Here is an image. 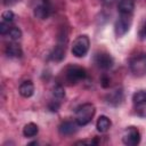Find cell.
<instances>
[{"label": "cell", "instance_id": "cell-1", "mask_svg": "<svg viewBox=\"0 0 146 146\" xmlns=\"http://www.w3.org/2000/svg\"><path fill=\"white\" fill-rule=\"evenodd\" d=\"M95 112H96V108L91 103H86L80 105L75 111V122L79 125L88 124L92 120Z\"/></svg>", "mask_w": 146, "mask_h": 146}, {"label": "cell", "instance_id": "cell-2", "mask_svg": "<svg viewBox=\"0 0 146 146\" xmlns=\"http://www.w3.org/2000/svg\"><path fill=\"white\" fill-rule=\"evenodd\" d=\"M33 14L39 19H46L51 13L50 0H33L32 1Z\"/></svg>", "mask_w": 146, "mask_h": 146}, {"label": "cell", "instance_id": "cell-3", "mask_svg": "<svg viewBox=\"0 0 146 146\" xmlns=\"http://www.w3.org/2000/svg\"><path fill=\"white\" fill-rule=\"evenodd\" d=\"M89 46H90V40L88 38V35L83 34V35H79L72 44V54L75 57H83L87 55L88 50H89Z\"/></svg>", "mask_w": 146, "mask_h": 146}, {"label": "cell", "instance_id": "cell-4", "mask_svg": "<svg viewBox=\"0 0 146 146\" xmlns=\"http://www.w3.org/2000/svg\"><path fill=\"white\" fill-rule=\"evenodd\" d=\"M130 71L136 76H143L146 74V54H138L130 59Z\"/></svg>", "mask_w": 146, "mask_h": 146}, {"label": "cell", "instance_id": "cell-5", "mask_svg": "<svg viewBox=\"0 0 146 146\" xmlns=\"http://www.w3.org/2000/svg\"><path fill=\"white\" fill-rule=\"evenodd\" d=\"M65 78L67 80V82L70 83H78L81 80H84L87 78V71L78 65H71L66 68L65 71Z\"/></svg>", "mask_w": 146, "mask_h": 146}, {"label": "cell", "instance_id": "cell-6", "mask_svg": "<svg viewBox=\"0 0 146 146\" xmlns=\"http://www.w3.org/2000/svg\"><path fill=\"white\" fill-rule=\"evenodd\" d=\"M135 112L141 117H146V90H139L132 97Z\"/></svg>", "mask_w": 146, "mask_h": 146}, {"label": "cell", "instance_id": "cell-7", "mask_svg": "<svg viewBox=\"0 0 146 146\" xmlns=\"http://www.w3.org/2000/svg\"><path fill=\"white\" fill-rule=\"evenodd\" d=\"M122 141L128 146H136L140 141V132L136 127H128L122 133Z\"/></svg>", "mask_w": 146, "mask_h": 146}, {"label": "cell", "instance_id": "cell-8", "mask_svg": "<svg viewBox=\"0 0 146 146\" xmlns=\"http://www.w3.org/2000/svg\"><path fill=\"white\" fill-rule=\"evenodd\" d=\"M130 25H131V18H130V16H127V15H120V17L116 19L115 25H114L115 34H116L117 36H122V35H124V34L129 31Z\"/></svg>", "mask_w": 146, "mask_h": 146}, {"label": "cell", "instance_id": "cell-9", "mask_svg": "<svg viewBox=\"0 0 146 146\" xmlns=\"http://www.w3.org/2000/svg\"><path fill=\"white\" fill-rule=\"evenodd\" d=\"M94 62L102 70H108L114 64L113 57L107 52H97L94 57Z\"/></svg>", "mask_w": 146, "mask_h": 146}, {"label": "cell", "instance_id": "cell-10", "mask_svg": "<svg viewBox=\"0 0 146 146\" xmlns=\"http://www.w3.org/2000/svg\"><path fill=\"white\" fill-rule=\"evenodd\" d=\"M79 124L76 122H73V121H64L59 124L58 127V131L62 136H71L73 133L76 132L78 130V127Z\"/></svg>", "mask_w": 146, "mask_h": 146}, {"label": "cell", "instance_id": "cell-11", "mask_svg": "<svg viewBox=\"0 0 146 146\" xmlns=\"http://www.w3.org/2000/svg\"><path fill=\"white\" fill-rule=\"evenodd\" d=\"M117 9H119L120 15L131 16L135 9V1L133 0H119Z\"/></svg>", "mask_w": 146, "mask_h": 146}, {"label": "cell", "instance_id": "cell-12", "mask_svg": "<svg viewBox=\"0 0 146 146\" xmlns=\"http://www.w3.org/2000/svg\"><path fill=\"white\" fill-rule=\"evenodd\" d=\"M6 55L10 58H19L22 57L23 55V51H22V48L18 43L16 42H10L6 46Z\"/></svg>", "mask_w": 146, "mask_h": 146}, {"label": "cell", "instance_id": "cell-13", "mask_svg": "<svg viewBox=\"0 0 146 146\" xmlns=\"http://www.w3.org/2000/svg\"><path fill=\"white\" fill-rule=\"evenodd\" d=\"M33 92H34V86H33L32 81L26 80V81L21 83V86H19V94H21V96H23L25 98H29V97H31L33 95Z\"/></svg>", "mask_w": 146, "mask_h": 146}, {"label": "cell", "instance_id": "cell-14", "mask_svg": "<svg viewBox=\"0 0 146 146\" xmlns=\"http://www.w3.org/2000/svg\"><path fill=\"white\" fill-rule=\"evenodd\" d=\"M64 57H65V46L63 43H59L50 52V59L55 62H60Z\"/></svg>", "mask_w": 146, "mask_h": 146}, {"label": "cell", "instance_id": "cell-15", "mask_svg": "<svg viewBox=\"0 0 146 146\" xmlns=\"http://www.w3.org/2000/svg\"><path fill=\"white\" fill-rule=\"evenodd\" d=\"M111 125H112L111 120L105 115H100L97 120V123H96V128L99 132H106L111 128Z\"/></svg>", "mask_w": 146, "mask_h": 146}, {"label": "cell", "instance_id": "cell-16", "mask_svg": "<svg viewBox=\"0 0 146 146\" xmlns=\"http://www.w3.org/2000/svg\"><path fill=\"white\" fill-rule=\"evenodd\" d=\"M39 132V128L35 123H27L24 128H23V135L27 138H32V137H35Z\"/></svg>", "mask_w": 146, "mask_h": 146}, {"label": "cell", "instance_id": "cell-17", "mask_svg": "<svg viewBox=\"0 0 146 146\" xmlns=\"http://www.w3.org/2000/svg\"><path fill=\"white\" fill-rule=\"evenodd\" d=\"M107 99H108L107 102L111 103V104H113V105H117V104H120V103L122 102V99H123L122 91H121V90H115V91L111 92V94L108 95Z\"/></svg>", "mask_w": 146, "mask_h": 146}, {"label": "cell", "instance_id": "cell-18", "mask_svg": "<svg viewBox=\"0 0 146 146\" xmlns=\"http://www.w3.org/2000/svg\"><path fill=\"white\" fill-rule=\"evenodd\" d=\"M52 95H54V98L56 100H62L64 97H65V91H64V88L60 86V84H56L54 87V91H52Z\"/></svg>", "mask_w": 146, "mask_h": 146}, {"label": "cell", "instance_id": "cell-19", "mask_svg": "<svg viewBox=\"0 0 146 146\" xmlns=\"http://www.w3.org/2000/svg\"><path fill=\"white\" fill-rule=\"evenodd\" d=\"M8 36L13 40V41H16V40H19L21 36H22V31L16 27V26H11L9 32H8Z\"/></svg>", "mask_w": 146, "mask_h": 146}, {"label": "cell", "instance_id": "cell-20", "mask_svg": "<svg viewBox=\"0 0 146 146\" xmlns=\"http://www.w3.org/2000/svg\"><path fill=\"white\" fill-rule=\"evenodd\" d=\"M1 17H2V21L7 22V23H11L14 21L15 15H14V13L11 10H6V11L2 13V16Z\"/></svg>", "mask_w": 146, "mask_h": 146}, {"label": "cell", "instance_id": "cell-21", "mask_svg": "<svg viewBox=\"0 0 146 146\" xmlns=\"http://www.w3.org/2000/svg\"><path fill=\"white\" fill-rule=\"evenodd\" d=\"M10 27H11V26H10V23H7V22H5V21H1V23H0V33H1L2 35L8 34Z\"/></svg>", "mask_w": 146, "mask_h": 146}, {"label": "cell", "instance_id": "cell-22", "mask_svg": "<svg viewBox=\"0 0 146 146\" xmlns=\"http://www.w3.org/2000/svg\"><path fill=\"white\" fill-rule=\"evenodd\" d=\"M59 108V100H51L49 103V110L52 111V112H57Z\"/></svg>", "mask_w": 146, "mask_h": 146}, {"label": "cell", "instance_id": "cell-23", "mask_svg": "<svg viewBox=\"0 0 146 146\" xmlns=\"http://www.w3.org/2000/svg\"><path fill=\"white\" fill-rule=\"evenodd\" d=\"M110 79L106 76V75H104L103 78H102V84H103V87H108L110 86Z\"/></svg>", "mask_w": 146, "mask_h": 146}, {"label": "cell", "instance_id": "cell-24", "mask_svg": "<svg viewBox=\"0 0 146 146\" xmlns=\"http://www.w3.org/2000/svg\"><path fill=\"white\" fill-rule=\"evenodd\" d=\"M140 36H141V39H145L146 38V23L140 29Z\"/></svg>", "mask_w": 146, "mask_h": 146}, {"label": "cell", "instance_id": "cell-25", "mask_svg": "<svg viewBox=\"0 0 146 146\" xmlns=\"http://www.w3.org/2000/svg\"><path fill=\"white\" fill-rule=\"evenodd\" d=\"M17 1H18V0H2V2H3L5 6H13V5H15Z\"/></svg>", "mask_w": 146, "mask_h": 146}, {"label": "cell", "instance_id": "cell-26", "mask_svg": "<svg viewBox=\"0 0 146 146\" xmlns=\"http://www.w3.org/2000/svg\"><path fill=\"white\" fill-rule=\"evenodd\" d=\"M105 2H107V3H112L113 1H115V0H104Z\"/></svg>", "mask_w": 146, "mask_h": 146}]
</instances>
